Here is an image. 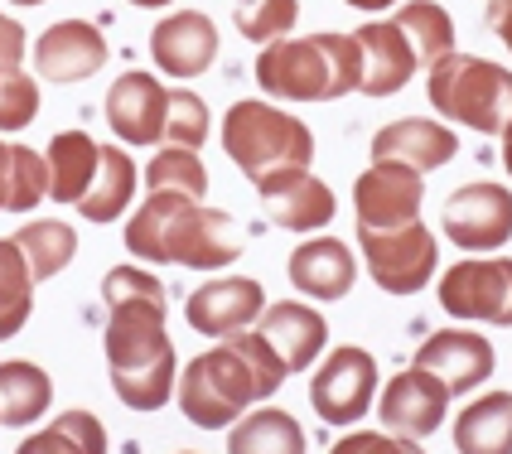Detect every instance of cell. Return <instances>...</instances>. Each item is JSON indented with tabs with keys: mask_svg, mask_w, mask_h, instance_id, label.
I'll return each mask as SVG.
<instances>
[{
	"mask_svg": "<svg viewBox=\"0 0 512 454\" xmlns=\"http://www.w3.org/2000/svg\"><path fill=\"white\" fill-rule=\"evenodd\" d=\"M102 305H107V372L112 392L131 411H160L174 377V339L165 324V285L141 266H116L102 281Z\"/></svg>",
	"mask_w": 512,
	"mask_h": 454,
	"instance_id": "1",
	"label": "cell"
},
{
	"mask_svg": "<svg viewBox=\"0 0 512 454\" xmlns=\"http://www.w3.org/2000/svg\"><path fill=\"white\" fill-rule=\"evenodd\" d=\"M285 382V363L281 353L266 343L261 329H242V334H228L218 348L199 353L174 397H179V411L194 421L199 430H223L232 421H242L256 401L276 397V387Z\"/></svg>",
	"mask_w": 512,
	"mask_h": 454,
	"instance_id": "2",
	"label": "cell"
},
{
	"mask_svg": "<svg viewBox=\"0 0 512 454\" xmlns=\"http://www.w3.org/2000/svg\"><path fill=\"white\" fill-rule=\"evenodd\" d=\"M126 252L150 266H189L218 271L242 252V232L223 208H203V199L184 194H150L126 223Z\"/></svg>",
	"mask_w": 512,
	"mask_h": 454,
	"instance_id": "3",
	"label": "cell"
},
{
	"mask_svg": "<svg viewBox=\"0 0 512 454\" xmlns=\"http://www.w3.org/2000/svg\"><path fill=\"white\" fill-rule=\"evenodd\" d=\"M256 83L281 102H339L363 87V49L353 34L319 29L310 39H276L256 58Z\"/></svg>",
	"mask_w": 512,
	"mask_h": 454,
	"instance_id": "4",
	"label": "cell"
},
{
	"mask_svg": "<svg viewBox=\"0 0 512 454\" xmlns=\"http://www.w3.org/2000/svg\"><path fill=\"white\" fill-rule=\"evenodd\" d=\"M426 97L440 116L479 136H503L512 126V73L479 54H445L426 68Z\"/></svg>",
	"mask_w": 512,
	"mask_h": 454,
	"instance_id": "5",
	"label": "cell"
},
{
	"mask_svg": "<svg viewBox=\"0 0 512 454\" xmlns=\"http://www.w3.org/2000/svg\"><path fill=\"white\" fill-rule=\"evenodd\" d=\"M223 150L252 184H261V179H271L281 170H310L314 131L300 116L247 97V102L228 107V116H223Z\"/></svg>",
	"mask_w": 512,
	"mask_h": 454,
	"instance_id": "6",
	"label": "cell"
},
{
	"mask_svg": "<svg viewBox=\"0 0 512 454\" xmlns=\"http://www.w3.org/2000/svg\"><path fill=\"white\" fill-rule=\"evenodd\" d=\"M358 237H363L368 276L387 295H421L435 281L440 247H435V232L426 223H406L392 232H358Z\"/></svg>",
	"mask_w": 512,
	"mask_h": 454,
	"instance_id": "7",
	"label": "cell"
},
{
	"mask_svg": "<svg viewBox=\"0 0 512 454\" xmlns=\"http://www.w3.org/2000/svg\"><path fill=\"white\" fill-rule=\"evenodd\" d=\"M440 310L455 319L512 329V256H469L440 276Z\"/></svg>",
	"mask_w": 512,
	"mask_h": 454,
	"instance_id": "8",
	"label": "cell"
},
{
	"mask_svg": "<svg viewBox=\"0 0 512 454\" xmlns=\"http://www.w3.org/2000/svg\"><path fill=\"white\" fill-rule=\"evenodd\" d=\"M377 382H382L377 377V358H372L368 348H358V343H343V348H334L324 358V368L314 372V382H310L314 416L329 421V426L363 421L372 397H377Z\"/></svg>",
	"mask_w": 512,
	"mask_h": 454,
	"instance_id": "9",
	"label": "cell"
},
{
	"mask_svg": "<svg viewBox=\"0 0 512 454\" xmlns=\"http://www.w3.org/2000/svg\"><path fill=\"white\" fill-rule=\"evenodd\" d=\"M421 203H426L421 174L397 165V160H372L353 184L358 232H392V227L421 223Z\"/></svg>",
	"mask_w": 512,
	"mask_h": 454,
	"instance_id": "10",
	"label": "cell"
},
{
	"mask_svg": "<svg viewBox=\"0 0 512 454\" xmlns=\"http://www.w3.org/2000/svg\"><path fill=\"white\" fill-rule=\"evenodd\" d=\"M445 237L464 252H498L512 237V189L503 184H464L440 213Z\"/></svg>",
	"mask_w": 512,
	"mask_h": 454,
	"instance_id": "11",
	"label": "cell"
},
{
	"mask_svg": "<svg viewBox=\"0 0 512 454\" xmlns=\"http://www.w3.org/2000/svg\"><path fill=\"white\" fill-rule=\"evenodd\" d=\"M170 87L155 73H121L107 92V126L121 145H165Z\"/></svg>",
	"mask_w": 512,
	"mask_h": 454,
	"instance_id": "12",
	"label": "cell"
},
{
	"mask_svg": "<svg viewBox=\"0 0 512 454\" xmlns=\"http://www.w3.org/2000/svg\"><path fill=\"white\" fill-rule=\"evenodd\" d=\"M261 314H266V290L252 276H218V281L199 285L189 295V305H184L189 329H199L208 339L242 334V329H252Z\"/></svg>",
	"mask_w": 512,
	"mask_h": 454,
	"instance_id": "13",
	"label": "cell"
},
{
	"mask_svg": "<svg viewBox=\"0 0 512 454\" xmlns=\"http://www.w3.org/2000/svg\"><path fill=\"white\" fill-rule=\"evenodd\" d=\"M377 416H382V426L392 430V435L426 440L450 416V392H445L440 377H430L421 368H406L387 382V392L377 401Z\"/></svg>",
	"mask_w": 512,
	"mask_h": 454,
	"instance_id": "14",
	"label": "cell"
},
{
	"mask_svg": "<svg viewBox=\"0 0 512 454\" xmlns=\"http://www.w3.org/2000/svg\"><path fill=\"white\" fill-rule=\"evenodd\" d=\"M256 194H261V208L271 213V223L285 227V232H319V227L334 223V213H339L334 189L310 170L271 174V179L256 184Z\"/></svg>",
	"mask_w": 512,
	"mask_h": 454,
	"instance_id": "15",
	"label": "cell"
},
{
	"mask_svg": "<svg viewBox=\"0 0 512 454\" xmlns=\"http://www.w3.org/2000/svg\"><path fill=\"white\" fill-rule=\"evenodd\" d=\"M411 368L440 377L445 392L459 397V392H474L479 382H488L493 368H498V358H493V343L484 334H474V329H440V334H430L416 348V363Z\"/></svg>",
	"mask_w": 512,
	"mask_h": 454,
	"instance_id": "16",
	"label": "cell"
},
{
	"mask_svg": "<svg viewBox=\"0 0 512 454\" xmlns=\"http://www.w3.org/2000/svg\"><path fill=\"white\" fill-rule=\"evenodd\" d=\"M107 58H112V49H107V39H102L97 25L58 20L34 44V73L49 78V83H83V78L107 68Z\"/></svg>",
	"mask_w": 512,
	"mask_h": 454,
	"instance_id": "17",
	"label": "cell"
},
{
	"mask_svg": "<svg viewBox=\"0 0 512 454\" xmlns=\"http://www.w3.org/2000/svg\"><path fill=\"white\" fill-rule=\"evenodd\" d=\"M150 58L170 78H199L218 58V25L199 10H174L150 29Z\"/></svg>",
	"mask_w": 512,
	"mask_h": 454,
	"instance_id": "18",
	"label": "cell"
},
{
	"mask_svg": "<svg viewBox=\"0 0 512 454\" xmlns=\"http://www.w3.org/2000/svg\"><path fill=\"white\" fill-rule=\"evenodd\" d=\"M459 155V141L450 126L430 121V116H406V121H392L372 136V160H397L406 170L426 174L440 170Z\"/></svg>",
	"mask_w": 512,
	"mask_h": 454,
	"instance_id": "19",
	"label": "cell"
},
{
	"mask_svg": "<svg viewBox=\"0 0 512 454\" xmlns=\"http://www.w3.org/2000/svg\"><path fill=\"white\" fill-rule=\"evenodd\" d=\"M353 39L363 49V97H392V92H401L416 78L421 58H416L411 39L392 20H372Z\"/></svg>",
	"mask_w": 512,
	"mask_h": 454,
	"instance_id": "20",
	"label": "cell"
},
{
	"mask_svg": "<svg viewBox=\"0 0 512 454\" xmlns=\"http://www.w3.org/2000/svg\"><path fill=\"white\" fill-rule=\"evenodd\" d=\"M290 285L310 300H343L353 281H358V261H353V247L339 242V237H310L305 247L290 252Z\"/></svg>",
	"mask_w": 512,
	"mask_h": 454,
	"instance_id": "21",
	"label": "cell"
},
{
	"mask_svg": "<svg viewBox=\"0 0 512 454\" xmlns=\"http://www.w3.org/2000/svg\"><path fill=\"white\" fill-rule=\"evenodd\" d=\"M261 334H266V343L281 353L285 372H305L314 358L324 353L329 324H324V314L310 310V305L281 300V305H266V314H261Z\"/></svg>",
	"mask_w": 512,
	"mask_h": 454,
	"instance_id": "22",
	"label": "cell"
},
{
	"mask_svg": "<svg viewBox=\"0 0 512 454\" xmlns=\"http://www.w3.org/2000/svg\"><path fill=\"white\" fill-rule=\"evenodd\" d=\"M44 160H49V199L78 208L83 194L92 189L97 170H102V145L87 131H58L49 150H44Z\"/></svg>",
	"mask_w": 512,
	"mask_h": 454,
	"instance_id": "23",
	"label": "cell"
},
{
	"mask_svg": "<svg viewBox=\"0 0 512 454\" xmlns=\"http://www.w3.org/2000/svg\"><path fill=\"white\" fill-rule=\"evenodd\" d=\"M459 454H512V392H484L455 421Z\"/></svg>",
	"mask_w": 512,
	"mask_h": 454,
	"instance_id": "24",
	"label": "cell"
},
{
	"mask_svg": "<svg viewBox=\"0 0 512 454\" xmlns=\"http://www.w3.org/2000/svg\"><path fill=\"white\" fill-rule=\"evenodd\" d=\"M131 194H136V160L121 150V145H102V170L92 179V189L83 194L78 213L87 223H116L126 208H131Z\"/></svg>",
	"mask_w": 512,
	"mask_h": 454,
	"instance_id": "25",
	"label": "cell"
},
{
	"mask_svg": "<svg viewBox=\"0 0 512 454\" xmlns=\"http://www.w3.org/2000/svg\"><path fill=\"white\" fill-rule=\"evenodd\" d=\"M54 397V382L39 363H0V426H34Z\"/></svg>",
	"mask_w": 512,
	"mask_h": 454,
	"instance_id": "26",
	"label": "cell"
},
{
	"mask_svg": "<svg viewBox=\"0 0 512 454\" xmlns=\"http://www.w3.org/2000/svg\"><path fill=\"white\" fill-rule=\"evenodd\" d=\"M228 454H305V430L290 411H247L228 435Z\"/></svg>",
	"mask_w": 512,
	"mask_h": 454,
	"instance_id": "27",
	"label": "cell"
},
{
	"mask_svg": "<svg viewBox=\"0 0 512 454\" xmlns=\"http://www.w3.org/2000/svg\"><path fill=\"white\" fill-rule=\"evenodd\" d=\"M107 450H112L107 426L92 411H63L44 430H34L15 454H107Z\"/></svg>",
	"mask_w": 512,
	"mask_h": 454,
	"instance_id": "28",
	"label": "cell"
},
{
	"mask_svg": "<svg viewBox=\"0 0 512 454\" xmlns=\"http://www.w3.org/2000/svg\"><path fill=\"white\" fill-rule=\"evenodd\" d=\"M34 271L15 237H0V343L15 339L34 310Z\"/></svg>",
	"mask_w": 512,
	"mask_h": 454,
	"instance_id": "29",
	"label": "cell"
},
{
	"mask_svg": "<svg viewBox=\"0 0 512 454\" xmlns=\"http://www.w3.org/2000/svg\"><path fill=\"white\" fill-rule=\"evenodd\" d=\"M392 25L411 39V49H416V58H421V68L440 63L445 54H455V20H450V10L435 5V0H406Z\"/></svg>",
	"mask_w": 512,
	"mask_h": 454,
	"instance_id": "30",
	"label": "cell"
},
{
	"mask_svg": "<svg viewBox=\"0 0 512 454\" xmlns=\"http://www.w3.org/2000/svg\"><path fill=\"white\" fill-rule=\"evenodd\" d=\"M20 252H25L34 281H54L58 271H68V261L78 256V232L58 218H34L15 232Z\"/></svg>",
	"mask_w": 512,
	"mask_h": 454,
	"instance_id": "31",
	"label": "cell"
},
{
	"mask_svg": "<svg viewBox=\"0 0 512 454\" xmlns=\"http://www.w3.org/2000/svg\"><path fill=\"white\" fill-rule=\"evenodd\" d=\"M150 194H184V199H203L208 194V170H203L199 150H184V145H165L150 170H145Z\"/></svg>",
	"mask_w": 512,
	"mask_h": 454,
	"instance_id": "32",
	"label": "cell"
},
{
	"mask_svg": "<svg viewBox=\"0 0 512 454\" xmlns=\"http://www.w3.org/2000/svg\"><path fill=\"white\" fill-rule=\"evenodd\" d=\"M232 20L242 29V39L276 44L300 20V0H232Z\"/></svg>",
	"mask_w": 512,
	"mask_h": 454,
	"instance_id": "33",
	"label": "cell"
},
{
	"mask_svg": "<svg viewBox=\"0 0 512 454\" xmlns=\"http://www.w3.org/2000/svg\"><path fill=\"white\" fill-rule=\"evenodd\" d=\"M49 199V160L29 145H10V213H29L34 203Z\"/></svg>",
	"mask_w": 512,
	"mask_h": 454,
	"instance_id": "34",
	"label": "cell"
},
{
	"mask_svg": "<svg viewBox=\"0 0 512 454\" xmlns=\"http://www.w3.org/2000/svg\"><path fill=\"white\" fill-rule=\"evenodd\" d=\"M203 141H208V102L199 92L179 87V92H170V112H165V145L199 150Z\"/></svg>",
	"mask_w": 512,
	"mask_h": 454,
	"instance_id": "35",
	"label": "cell"
},
{
	"mask_svg": "<svg viewBox=\"0 0 512 454\" xmlns=\"http://www.w3.org/2000/svg\"><path fill=\"white\" fill-rule=\"evenodd\" d=\"M34 116H39V83L29 73H15L0 87V131H25Z\"/></svg>",
	"mask_w": 512,
	"mask_h": 454,
	"instance_id": "36",
	"label": "cell"
},
{
	"mask_svg": "<svg viewBox=\"0 0 512 454\" xmlns=\"http://www.w3.org/2000/svg\"><path fill=\"white\" fill-rule=\"evenodd\" d=\"M329 454H426V450L416 440H406V435H392V430H353Z\"/></svg>",
	"mask_w": 512,
	"mask_h": 454,
	"instance_id": "37",
	"label": "cell"
},
{
	"mask_svg": "<svg viewBox=\"0 0 512 454\" xmlns=\"http://www.w3.org/2000/svg\"><path fill=\"white\" fill-rule=\"evenodd\" d=\"M20 58H25V25L0 15V87L20 73Z\"/></svg>",
	"mask_w": 512,
	"mask_h": 454,
	"instance_id": "38",
	"label": "cell"
},
{
	"mask_svg": "<svg viewBox=\"0 0 512 454\" xmlns=\"http://www.w3.org/2000/svg\"><path fill=\"white\" fill-rule=\"evenodd\" d=\"M488 29L503 39V49L512 54V0H488Z\"/></svg>",
	"mask_w": 512,
	"mask_h": 454,
	"instance_id": "39",
	"label": "cell"
},
{
	"mask_svg": "<svg viewBox=\"0 0 512 454\" xmlns=\"http://www.w3.org/2000/svg\"><path fill=\"white\" fill-rule=\"evenodd\" d=\"M10 199V145L0 141V208Z\"/></svg>",
	"mask_w": 512,
	"mask_h": 454,
	"instance_id": "40",
	"label": "cell"
},
{
	"mask_svg": "<svg viewBox=\"0 0 512 454\" xmlns=\"http://www.w3.org/2000/svg\"><path fill=\"white\" fill-rule=\"evenodd\" d=\"M343 5H353V10H387V5H397V0H343Z\"/></svg>",
	"mask_w": 512,
	"mask_h": 454,
	"instance_id": "41",
	"label": "cell"
},
{
	"mask_svg": "<svg viewBox=\"0 0 512 454\" xmlns=\"http://www.w3.org/2000/svg\"><path fill=\"white\" fill-rule=\"evenodd\" d=\"M503 170L512 174V126H508V131H503Z\"/></svg>",
	"mask_w": 512,
	"mask_h": 454,
	"instance_id": "42",
	"label": "cell"
},
{
	"mask_svg": "<svg viewBox=\"0 0 512 454\" xmlns=\"http://www.w3.org/2000/svg\"><path fill=\"white\" fill-rule=\"evenodd\" d=\"M131 5H141V10H160V5H170V0H131Z\"/></svg>",
	"mask_w": 512,
	"mask_h": 454,
	"instance_id": "43",
	"label": "cell"
},
{
	"mask_svg": "<svg viewBox=\"0 0 512 454\" xmlns=\"http://www.w3.org/2000/svg\"><path fill=\"white\" fill-rule=\"evenodd\" d=\"M15 5H44V0H15Z\"/></svg>",
	"mask_w": 512,
	"mask_h": 454,
	"instance_id": "44",
	"label": "cell"
},
{
	"mask_svg": "<svg viewBox=\"0 0 512 454\" xmlns=\"http://www.w3.org/2000/svg\"><path fill=\"white\" fill-rule=\"evenodd\" d=\"M184 454H194V450H184Z\"/></svg>",
	"mask_w": 512,
	"mask_h": 454,
	"instance_id": "45",
	"label": "cell"
}]
</instances>
